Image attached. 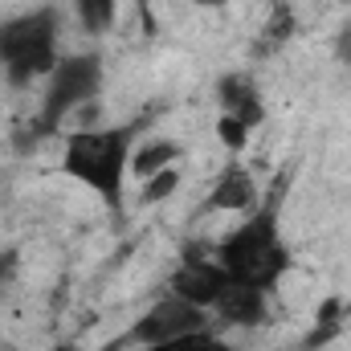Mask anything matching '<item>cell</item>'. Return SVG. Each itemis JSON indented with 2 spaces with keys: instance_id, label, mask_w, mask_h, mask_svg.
I'll list each match as a JSON object with an SVG mask.
<instances>
[{
  "instance_id": "1",
  "label": "cell",
  "mask_w": 351,
  "mask_h": 351,
  "mask_svg": "<svg viewBox=\"0 0 351 351\" xmlns=\"http://www.w3.org/2000/svg\"><path fill=\"white\" fill-rule=\"evenodd\" d=\"M143 123H119V127H82L66 135L62 147V172L90 188L106 208H123V184L131 172V152Z\"/></svg>"
},
{
  "instance_id": "2",
  "label": "cell",
  "mask_w": 351,
  "mask_h": 351,
  "mask_svg": "<svg viewBox=\"0 0 351 351\" xmlns=\"http://www.w3.org/2000/svg\"><path fill=\"white\" fill-rule=\"evenodd\" d=\"M217 262L225 265L229 278L237 282H254L262 290H274L286 274H290V245L282 237V217L274 204H258L254 213L241 217L237 229H229L217 241Z\"/></svg>"
},
{
  "instance_id": "3",
  "label": "cell",
  "mask_w": 351,
  "mask_h": 351,
  "mask_svg": "<svg viewBox=\"0 0 351 351\" xmlns=\"http://www.w3.org/2000/svg\"><path fill=\"white\" fill-rule=\"evenodd\" d=\"M58 12L29 8L0 21V70L12 86H29L33 78H49L58 58Z\"/></svg>"
},
{
  "instance_id": "4",
  "label": "cell",
  "mask_w": 351,
  "mask_h": 351,
  "mask_svg": "<svg viewBox=\"0 0 351 351\" xmlns=\"http://www.w3.org/2000/svg\"><path fill=\"white\" fill-rule=\"evenodd\" d=\"M102 90V58L98 53H70L53 66V74L45 78V98H41V114H37V135H49L66 114H74L78 106H90Z\"/></svg>"
},
{
  "instance_id": "5",
  "label": "cell",
  "mask_w": 351,
  "mask_h": 351,
  "mask_svg": "<svg viewBox=\"0 0 351 351\" xmlns=\"http://www.w3.org/2000/svg\"><path fill=\"white\" fill-rule=\"evenodd\" d=\"M200 331H213L208 311L196 306V302H188V298H180V294H168V298L152 302V306L131 323V331H127L123 339L143 351V348H152V343H172V339L200 335Z\"/></svg>"
},
{
  "instance_id": "6",
  "label": "cell",
  "mask_w": 351,
  "mask_h": 351,
  "mask_svg": "<svg viewBox=\"0 0 351 351\" xmlns=\"http://www.w3.org/2000/svg\"><path fill=\"white\" fill-rule=\"evenodd\" d=\"M225 286H229V274H225V265L217 262V258L184 250V258H180V265H176V274H172V294L204 306V311H213V302L221 298Z\"/></svg>"
},
{
  "instance_id": "7",
  "label": "cell",
  "mask_w": 351,
  "mask_h": 351,
  "mask_svg": "<svg viewBox=\"0 0 351 351\" xmlns=\"http://www.w3.org/2000/svg\"><path fill=\"white\" fill-rule=\"evenodd\" d=\"M213 315H217L221 323H229V327H241V331L262 327L265 319H269V290L254 286V282L229 278V286H225L221 298L213 302Z\"/></svg>"
},
{
  "instance_id": "8",
  "label": "cell",
  "mask_w": 351,
  "mask_h": 351,
  "mask_svg": "<svg viewBox=\"0 0 351 351\" xmlns=\"http://www.w3.org/2000/svg\"><path fill=\"white\" fill-rule=\"evenodd\" d=\"M262 204V196H258V184H254V176L245 172L241 164H229L225 172L217 176V184H213V192H208V200H204V208H213V213H254Z\"/></svg>"
},
{
  "instance_id": "9",
  "label": "cell",
  "mask_w": 351,
  "mask_h": 351,
  "mask_svg": "<svg viewBox=\"0 0 351 351\" xmlns=\"http://www.w3.org/2000/svg\"><path fill=\"white\" fill-rule=\"evenodd\" d=\"M217 102H221V114L245 123L250 131L258 123H265V102H262V94H258V86H254V78H245V74H221Z\"/></svg>"
},
{
  "instance_id": "10",
  "label": "cell",
  "mask_w": 351,
  "mask_h": 351,
  "mask_svg": "<svg viewBox=\"0 0 351 351\" xmlns=\"http://www.w3.org/2000/svg\"><path fill=\"white\" fill-rule=\"evenodd\" d=\"M180 156H184V147L172 143V139H147V143H135V152H131V172L139 176V180H147V176L164 172V168H176Z\"/></svg>"
},
{
  "instance_id": "11",
  "label": "cell",
  "mask_w": 351,
  "mask_h": 351,
  "mask_svg": "<svg viewBox=\"0 0 351 351\" xmlns=\"http://www.w3.org/2000/svg\"><path fill=\"white\" fill-rule=\"evenodd\" d=\"M294 29H298V21H294V8L290 4H274L269 8V16H265V29L262 37H258V53H274V49H282L290 37H294Z\"/></svg>"
},
{
  "instance_id": "12",
  "label": "cell",
  "mask_w": 351,
  "mask_h": 351,
  "mask_svg": "<svg viewBox=\"0 0 351 351\" xmlns=\"http://www.w3.org/2000/svg\"><path fill=\"white\" fill-rule=\"evenodd\" d=\"M74 12H78V25L90 37H102L119 21V0H74Z\"/></svg>"
},
{
  "instance_id": "13",
  "label": "cell",
  "mask_w": 351,
  "mask_h": 351,
  "mask_svg": "<svg viewBox=\"0 0 351 351\" xmlns=\"http://www.w3.org/2000/svg\"><path fill=\"white\" fill-rule=\"evenodd\" d=\"M176 188H180V168H164V172L147 176L143 180V188H139V200L143 204H160V200H168Z\"/></svg>"
},
{
  "instance_id": "14",
  "label": "cell",
  "mask_w": 351,
  "mask_h": 351,
  "mask_svg": "<svg viewBox=\"0 0 351 351\" xmlns=\"http://www.w3.org/2000/svg\"><path fill=\"white\" fill-rule=\"evenodd\" d=\"M217 139H221L229 152H241V147L250 143V127L237 123V119H229V114H221V119H217Z\"/></svg>"
},
{
  "instance_id": "15",
  "label": "cell",
  "mask_w": 351,
  "mask_h": 351,
  "mask_svg": "<svg viewBox=\"0 0 351 351\" xmlns=\"http://www.w3.org/2000/svg\"><path fill=\"white\" fill-rule=\"evenodd\" d=\"M204 335V331H200ZM200 335H188V339H172V343H152V348H143V351H196V339Z\"/></svg>"
},
{
  "instance_id": "16",
  "label": "cell",
  "mask_w": 351,
  "mask_h": 351,
  "mask_svg": "<svg viewBox=\"0 0 351 351\" xmlns=\"http://www.w3.org/2000/svg\"><path fill=\"white\" fill-rule=\"evenodd\" d=\"M196 351H237L233 343H225V339H217L213 331H204L200 339H196Z\"/></svg>"
},
{
  "instance_id": "17",
  "label": "cell",
  "mask_w": 351,
  "mask_h": 351,
  "mask_svg": "<svg viewBox=\"0 0 351 351\" xmlns=\"http://www.w3.org/2000/svg\"><path fill=\"white\" fill-rule=\"evenodd\" d=\"M335 58H339L343 66H351V25L339 33V37H335Z\"/></svg>"
},
{
  "instance_id": "18",
  "label": "cell",
  "mask_w": 351,
  "mask_h": 351,
  "mask_svg": "<svg viewBox=\"0 0 351 351\" xmlns=\"http://www.w3.org/2000/svg\"><path fill=\"white\" fill-rule=\"evenodd\" d=\"M12 282V258L8 254H0V294H4V286Z\"/></svg>"
},
{
  "instance_id": "19",
  "label": "cell",
  "mask_w": 351,
  "mask_h": 351,
  "mask_svg": "<svg viewBox=\"0 0 351 351\" xmlns=\"http://www.w3.org/2000/svg\"><path fill=\"white\" fill-rule=\"evenodd\" d=\"M192 4H200V8H225L229 0H192Z\"/></svg>"
}]
</instances>
